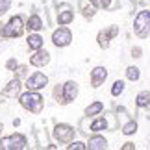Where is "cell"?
<instances>
[{
  "label": "cell",
  "mask_w": 150,
  "mask_h": 150,
  "mask_svg": "<svg viewBox=\"0 0 150 150\" xmlns=\"http://www.w3.org/2000/svg\"><path fill=\"white\" fill-rule=\"evenodd\" d=\"M104 119H106V122H108V130H111V132H113V130L119 126V119H117V115H113V113H108Z\"/></svg>",
  "instance_id": "obj_21"
},
{
  "label": "cell",
  "mask_w": 150,
  "mask_h": 150,
  "mask_svg": "<svg viewBox=\"0 0 150 150\" xmlns=\"http://www.w3.org/2000/svg\"><path fill=\"white\" fill-rule=\"evenodd\" d=\"M26 43H28V48H30V50H39V48H43V37L39 35L37 32L30 33V35H28V39H26Z\"/></svg>",
  "instance_id": "obj_17"
},
{
  "label": "cell",
  "mask_w": 150,
  "mask_h": 150,
  "mask_svg": "<svg viewBox=\"0 0 150 150\" xmlns=\"http://www.w3.org/2000/svg\"><path fill=\"white\" fill-rule=\"evenodd\" d=\"M21 80L19 78H13V80H9L8 85L2 89V96H6V98H15V96H19L21 93Z\"/></svg>",
  "instance_id": "obj_11"
},
{
  "label": "cell",
  "mask_w": 150,
  "mask_h": 150,
  "mask_svg": "<svg viewBox=\"0 0 150 150\" xmlns=\"http://www.w3.org/2000/svg\"><path fill=\"white\" fill-rule=\"evenodd\" d=\"M26 145H28V139L22 134H13L9 137L0 139V150H24Z\"/></svg>",
  "instance_id": "obj_3"
},
{
  "label": "cell",
  "mask_w": 150,
  "mask_h": 150,
  "mask_svg": "<svg viewBox=\"0 0 150 150\" xmlns=\"http://www.w3.org/2000/svg\"><path fill=\"white\" fill-rule=\"evenodd\" d=\"M74 21V13L71 11V8H65V11H57V22H59V26H67L71 24Z\"/></svg>",
  "instance_id": "obj_16"
},
{
  "label": "cell",
  "mask_w": 150,
  "mask_h": 150,
  "mask_svg": "<svg viewBox=\"0 0 150 150\" xmlns=\"http://www.w3.org/2000/svg\"><path fill=\"white\" fill-rule=\"evenodd\" d=\"M134 30L139 37H148L150 35V9L139 11V15L135 17Z\"/></svg>",
  "instance_id": "obj_4"
},
{
  "label": "cell",
  "mask_w": 150,
  "mask_h": 150,
  "mask_svg": "<svg viewBox=\"0 0 150 150\" xmlns=\"http://www.w3.org/2000/svg\"><path fill=\"white\" fill-rule=\"evenodd\" d=\"M106 78H108V69L106 67H95L91 71V87L98 89L106 82Z\"/></svg>",
  "instance_id": "obj_10"
},
{
  "label": "cell",
  "mask_w": 150,
  "mask_h": 150,
  "mask_svg": "<svg viewBox=\"0 0 150 150\" xmlns=\"http://www.w3.org/2000/svg\"><path fill=\"white\" fill-rule=\"evenodd\" d=\"M17 65H19V61H17L15 57H9V59L6 61V69H8V71H11V72L17 69Z\"/></svg>",
  "instance_id": "obj_30"
},
{
  "label": "cell",
  "mask_w": 150,
  "mask_h": 150,
  "mask_svg": "<svg viewBox=\"0 0 150 150\" xmlns=\"http://www.w3.org/2000/svg\"><path fill=\"white\" fill-rule=\"evenodd\" d=\"M24 26H26L30 32H41L43 28H45V24H43V19H41L39 15H35V13L28 17V21H26V24H24Z\"/></svg>",
  "instance_id": "obj_14"
},
{
  "label": "cell",
  "mask_w": 150,
  "mask_h": 150,
  "mask_svg": "<svg viewBox=\"0 0 150 150\" xmlns=\"http://www.w3.org/2000/svg\"><path fill=\"white\" fill-rule=\"evenodd\" d=\"M132 56H134V57H141V48H139V47L132 48Z\"/></svg>",
  "instance_id": "obj_31"
},
{
  "label": "cell",
  "mask_w": 150,
  "mask_h": 150,
  "mask_svg": "<svg viewBox=\"0 0 150 150\" xmlns=\"http://www.w3.org/2000/svg\"><path fill=\"white\" fill-rule=\"evenodd\" d=\"M119 33V26H109L106 30H100L98 35H96V41H98V47L100 48H108L109 47V41Z\"/></svg>",
  "instance_id": "obj_9"
},
{
  "label": "cell",
  "mask_w": 150,
  "mask_h": 150,
  "mask_svg": "<svg viewBox=\"0 0 150 150\" xmlns=\"http://www.w3.org/2000/svg\"><path fill=\"white\" fill-rule=\"evenodd\" d=\"M43 96L39 95V91H26V93H22L19 95V102H21V106L26 109V111H30V113H35L39 115L43 111Z\"/></svg>",
  "instance_id": "obj_1"
},
{
  "label": "cell",
  "mask_w": 150,
  "mask_h": 150,
  "mask_svg": "<svg viewBox=\"0 0 150 150\" xmlns=\"http://www.w3.org/2000/svg\"><path fill=\"white\" fill-rule=\"evenodd\" d=\"M69 150H85V148H87V145H85V143H82V141H71V145H69L67 146Z\"/></svg>",
  "instance_id": "obj_27"
},
{
  "label": "cell",
  "mask_w": 150,
  "mask_h": 150,
  "mask_svg": "<svg viewBox=\"0 0 150 150\" xmlns=\"http://www.w3.org/2000/svg\"><path fill=\"white\" fill-rule=\"evenodd\" d=\"M78 8H80V11H82V15L85 19H93L95 13H96V8L91 0H78Z\"/></svg>",
  "instance_id": "obj_13"
},
{
  "label": "cell",
  "mask_w": 150,
  "mask_h": 150,
  "mask_svg": "<svg viewBox=\"0 0 150 150\" xmlns=\"http://www.w3.org/2000/svg\"><path fill=\"white\" fill-rule=\"evenodd\" d=\"M71 41H72V33H71V30H69V28H65V26H59L54 33H52V43H54L57 48L69 47V45H71Z\"/></svg>",
  "instance_id": "obj_6"
},
{
  "label": "cell",
  "mask_w": 150,
  "mask_h": 150,
  "mask_svg": "<svg viewBox=\"0 0 150 150\" xmlns=\"http://www.w3.org/2000/svg\"><path fill=\"white\" fill-rule=\"evenodd\" d=\"M122 91H124V82L117 80V82L113 83V87H111V95L113 96H119V95H122Z\"/></svg>",
  "instance_id": "obj_24"
},
{
  "label": "cell",
  "mask_w": 150,
  "mask_h": 150,
  "mask_svg": "<svg viewBox=\"0 0 150 150\" xmlns=\"http://www.w3.org/2000/svg\"><path fill=\"white\" fill-rule=\"evenodd\" d=\"M134 148H135L134 143H124V146H122V150H134Z\"/></svg>",
  "instance_id": "obj_32"
},
{
  "label": "cell",
  "mask_w": 150,
  "mask_h": 150,
  "mask_svg": "<svg viewBox=\"0 0 150 150\" xmlns=\"http://www.w3.org/2000/svg\"><path fill=\"white\" fill-rule=\"evenodd\" d=\"M30 63L33 67H45V65H48L50 63V54L47 50H43V48H39L35 50V54L30 56Z\"/></svg>",
  "instance_id": "obj_12"
},
{
  "label": "cell",
  "mask_w": 150,
  "mask_h": 150,
  "mask_svg": "<svg viewBox=\"0 0 150 150\" xmlns=\"http://www.w3.org/2000/svg\"><path fill=\"white\" fill-rule=\"evenodd\" d=\"M11 8V0H0V17L6 15Z\"/></svg>",
  "instance_id": "obj_28"
},
{
  "label": "cell",
  "mask_w": 150,
  "mask_h": 150,
  "mask_svg": "<svg viewBox=\"0 0 150 150\" xmlns=\"http://www.w3.org/2000/svg\"><path fill=\"white\" fill-rule=\"evenodd\" d=\"M126 78L132 80V82H137V80H139V69L137 67H128L126 69Z\"/></svg>",
  "instance_id": "obj_23"
},
{
  "label": "cell",
  "mask_w": 150,
  "mask_h": 150,
  "mask_svg": "<svg viewBox=\"0 0 150 150\" xmlns=\"http://www.w3.org/2000/svg\"><path fill=\"white\" fill-rule=\"evenodd\" d=\"M89 128H91V132H100V130H108V122H106V119H104V117H98V119H95L93 122L89 124Z\"/></svg>",
  "instance_id": "obj_20"
},
{
  "label": "cell",
  "mask_w": 150,
  "mask_h": 150,
  "mask_svg": "<svg viewBox=\"0 0 150 150\" xmlns=\"http://www.w3.org/2000/svg\"><path fill=\"white\" fill-rule=\"evenodd\" d=\"M76 96H78V83H76V82L69 80V82L63 83V87H61V100H59L61 104L72 102Z\"/></svg>",
  "instance_id": "obj_8"
},
{
  "label": "cell",
  "mask_w": 150,
  "mask_h": 150,
  "mask_svg": "<svg viewBox=\"0 0 150 150\" xmlns=\"http://www.w3.org/2000/svg\"><path fill=\"white\" fill-rule=\"evenodd\" d=\"M95 4V8L100 9H111V0H91Z\"/></svg>",
  "instance_id": "obj_25"
},
{
  "label": "cell",
  "mask_w": 150,
  "mask_h": 150,
  "mask_svg": "<svg viewBox=\"0 0 150 150\" xmlns=\"http://www.w3.org/2000/svg\"><path fill=\"white\" fill-rule=\"evenodd\" d=\"M2 39H4V33H2V30H0V43H2Z\"/></svg>",
  "instance_id": "obj_33"
},
{
  "label": "cell",
  "mask_w": 150,
  "mask_h": 150,
  "mask_svg": "<svg viewBox=\"0 0 150 150\" xmlns=\"http://www.w3.org/2000/svg\"><path fill=\"white\" fill-rule=\"evenodd\" d=\"M2 130H4V124L0 122V135H2Z\"/></svg>",
  "instance_id": "obj_34"
},
{
  "label": "cell",
  "mask_w": 150,
  "mask_h": 150,
  "mask_svg": "<svg viewBox=\"0 0 150 150\" xmlns=\"http://www.w3.org/2000/svg\"><path fill=\"white\" fill-rule=\"evenodd\" d=\"M146 119L150 120V109H148V111H146Z\"/></svg>",
  "instance_id": "obj_35"
},
{
  "label": "cell",
  "mask_w": 150,
  "mask_h": 150,
  "mask_svg": "<svg viewBox=\"0 0 150 150\" xmlns=\"http://www.w3.org/2000/svg\"><path fill=\"white\" fill-rule=\"evenodd\" d=\"M135 104L139 108H148L150 106V91H141L135 98Z\"/></svg>",
  "instance_id": "obj_19"
},
{
  "label": "cell",
  "mask_w": 150,
  "mask_h": 150,
  "mask_svg": "<svg viewBox=\"0 0 150 150\" xmlns=\"http://www.w3.org/2000/svg\"><path fill=\"white\" fill-rule=\"evenodd\" d=\"M35 135H37V145L47 148V145H48V141H47V134H43L41 130H35Z\"/></svg>",
  "instance_id": "obj_26"
},
{
  "label": "cell",
  "mask_w": 150,
  "mask_h": 150,
  "mask_svg": "<svg viewBox=\"0 0 150 150\" xmlns=\"http://www.w3.org/2000/svg\"><path fill=\"white\" fill-rule=\"evenodd\" d=\"M13 72H15V78H19V80H21L22 76H26L28 67H26V65H17V69H15Z\"/></svg>",
  "instance_id": "obj_29"
},
{
  "label": "cell",
  "mask_w": 150,
  "mask_h": 150,
  "mask_svg": "<svg viewBox=\"0 0 150 150\" xmlns=\"http://www.w3.org/2000/svg\"><path fill=\"white\" fill-rule=\"evenodd\" d=\"M47 83H48V76L47 74H43V72H33L32 76H28L26 78V89L28 91H41L47 87Z\"/></svg>",
  "instance_id": "obj_5"
},
{
  "label": "cell",
  "mask_w": 150,
  "mask_h": 150,
  "mask_svg": "<svg viewBox=\"0 0 150 150\" xmlns=\"http://www.w3.org/2000/svg\"><path fill=\"white\" fill-rule=\"evenodd\" d=\"M102 109H104V104L100 100H96L93 104H89L87 108H85V115L87 117H93V115H100L102 113Z\"/></svg>",
  "instance_id": "obj_18"
},
{
  "label": "cell",
  "mask_w": 150,
  "mask_h": 150,
  "mask_svg": "<svg viewBox=\"0 0 150 150\" xmlns=\"http://www.w3.org/2000/svg\"><path fill=\"white\" fill-rule=\"evenodd\" d=\"M87 148L89 150H106L108 148V141L104 139L102 135H95V137H91V139H89Z\"/></svg>",
  "instance_id": "obj_15"
},
{
  "label": "cell",
  "mask_w": 150,
  "mask_h": 150,
  "mask_svg": "<svg viewBox=\"0 0 150 150\" xmlns=\"http://www.w3.org/2000/svg\"><path fill=\"white\" fill-rule=\"evenodd\" d=\"M137 132V122L135 120H128L124 126H122V134L124 135H132V134H135Z\"/></svg>",
  "instance_id": "obj_22"
},
{
  "label": "cell",
  "mask_w": 150,
  "mask_h": 150,
  "mask_svg": "<svg viewBox=\"0 0 150 150\" xmlns=\"http://www.w3.org/2000/svg\"><path fill=\"white\" fill-rule=\"evenodd\" d=\"M74 134H76V130L72 128V126L69 124H56L54 126V137L59 143H71L74 139Z\"/></svg>",
  "instance_id": "obj_7"
},
{
  "label": "cell",
  "mask_w": 150,
  "mask_h": 150,
  "mask_svg": "<svg viewBox=\"0 0 150 150\" xmlns=\"http://www.w3.org/2000/svg\"><path fill=\"white\" fill-rule=\"evenodd\" d=\"M24 28L26 26H24L22 17L15 15V17H11L8 21V24H4L2 33H4V37H8V39H17V37H21L22 33H24Z\"/></svg>",
  "instance_id": "obj_2"
}]
</instances>
